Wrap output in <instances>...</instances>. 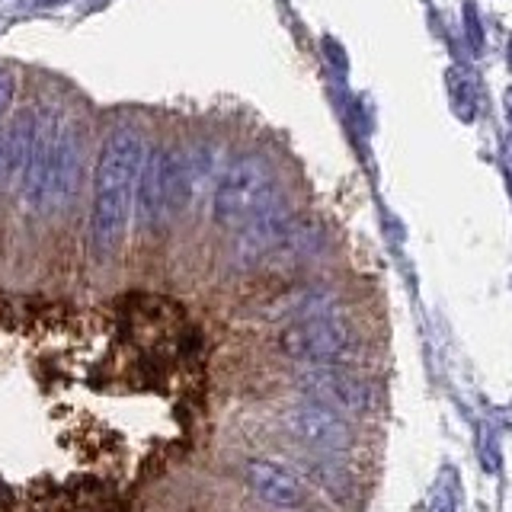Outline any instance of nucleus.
I'll return each mask as SVG.
<instances>
[{
    "label": "nucleus",
    "mask_w": 512,
    "mask_h": 512,
    "mask_svg": "<svg viewBox=\"0 0 512 512\" xmlns=\"http://www.w3.org/2000/svg\"><path fill=\"white\" fill-rule=\"evenodd\" d=\"M148 154V141L138 128L119 125L103 138L93 164V202H90V247L96 260L119 250L135 212V183Z\"/></svg>",
    "instance_id": "obj_1"
},
{
    "label": "nucleus",
    "mask_w": 512,
    "mask_h": 512,
    "mask_svg": "<svg viewBox=\"0 0 512 512\" xmlns=\"http://www.w3.org/2000/svg\"><path fill=\"white\" fill-rule=\"evenodd\" d=\"M282 205L276 170L260 154H240L221 173L212 196V218L218 228H247L256 218Z\"/></svg>",
    "instance_id": "obj_2"
},
{
    "label": "nucleus",
    "mask_w": 512,
    "mask_h": 512,
    "mask_svg": "<svg viewBox=\"0 0 512 512\" xmlns=\"http://www.w3.org/2000/svg\"><path fill=\"white\" fill-rule=\"evenodd\" d=\"M279 349L288 359L311 362V365L340 362L352 349V330L346 320H340L336 314L320 311V314L298 317L295 324H288L279 333Z\"/></svg>",
    "instance_id": "obj_3"
},
{
    "label": "nucleus",
    "mask_w": 512,
    "mask_h": 512,
    "mask_svg": "<svg viewBox=\"0 0 512 512\" xmlns=\"http://www.w3.org/2000/svg\"><path fill=\"white\" fill-rule=\"evenodd\" d=\"M84 144H87V125L77 116H64L52 154V173H48V189L42 205L45 215L64 212V208L74 205L80 180H84Z\"/></svg>",
    "instance_id": "obj_4"
},
{
    "label": "nucleus",
    "mask_w": 512,
    "mask_h": 512,
    "mask_svg": "<svg viewBox=\"0 0 512 512\" xmlns=\"http://www.w3.org/2000/svg\"><path fill=\"white\" fill-rule=\"evenodd\" d=\"M295 384L308 400H317V404L340 413H368V407H372V388L356 372L340 368L336 362L308 368V372L298 375Z\"/></svg>",
    "instance_id": "obj_5"
},
{
    "label": "nucleus",
    "mask_w": 512,
    "mask_h": 512,
    "mask_svg": "<svg viewBox=\"0 0 512 512\" xmlns=\"http://www.w3.org/2000/svg\"><path fill=\"white\" fill-rule=\"evenodd\" d=\"M285 429L298 442L317 448V452H346L352 445V429L346 423V416L308 397L285 410Z\"/></svg>",
    "instance_id": "obj_6"
},
{
    "label": "nucleus",
    "mask_w": 512,
    "mask_h": 512,
    "mask_svg": "<svg viewBox=\"0 0 512 512\" xmlns=\"http://www.w3.org/2000/svg\"><path fill=\"white\" fill-rule=\"evenodd\" d=\"M61 119L64 116L58 109H42V122H39L36 141H32L26 164H23L20 176H16L23 202L29 208H36V212H42V205H45V189H48V173H52V154H55Z\"/></svg>",
    "instance_id": "obj_7"
},
{
    "label": "nucleus",
    "mask_w": 512,
    "mask_h": 512,
    "mask_svg": "<svg viewBox=\"0 0 512 512\" xmlns=\"http://www.w3.org/2000/svg\"><path fill=\"white\" fill-rule=\"evenodd\" d=\"M244 480L263 503L276 509H298L304 503V487L298 474H292L269 458H250L244 464Z\"/></svg>",
    "instance_id": "obj_8"
},
{
    "label": "nucleus",
    "mask_w": 512,
    "mask_h": 512,
    "mask_svg": "<svg viewBox=\"0 0 512 512\" xmlns=\"http://www.w3.org/2000/svg\"><path fill=\"white\" fill-rule=\"evenodd\" d=\"M167 215V199H164V167H160V148H148L144 164L135 183V221L141 231L160 228V221Z\"/></svg>",
    "instance_id": "obj_9"
},
{
    "label": "nucleus",
    "mask_w": 512,
    "mask_h": 512,
    "mask_svg": "<svg viewBox=\"0 0 512 512\" xmlns=\"http://www.w3.org/2000/svg\"><path fill=\"white\" fill-rule=\"evenodd\" d=\"M39 122H42V109L29 106V109L16 112L13 122L7 125V183L20 176L26 157H29L32 141H36Z\"/></svg>",
    "instance_id": "obj_10"
},
{
    "label": "nucleus",
    "mask_w": 512,
    "mask_h": 512,
    "mask_svg": "<svg viewBox=\"0 0 512 512\" xmlns=\"http://www.w3.org/2000/svg\"><path fill=\"white\" fill-rule=\"evenodd\" d=\"M464 32H468V45L474 52H484V26H480V13L474 4H464Z\"/></svg>",
    "instance_id": "obj_11"
},
{
    "label": "nucleus",
    "mask_w": 512,
    "mask_h": 512,
    "mask_svg": "<svg viewBox=\"0 0 512 512\" xmlns=\"http://www.w3.org/2000/svg\"><path fill=\"white\" fill-rule=\"evenodd\" d=\"M13 100H16V74L7 64H0V119L13 109Z\"/></svg>",
    "instance_id": "obj_12"
},
{
    "label": "nucleus",
    "mask_w": 512,
    "mask_h": 512,
    "mask_svg": "<svg viewBox=\"0 0 512 512\" xmlns=\"http://www.w3.org/2000/svg\"><path fill=\"white\" fill-rule=\"evenodd\" d=\"M458 509V500H455V487L445 484V471L436 484V493H432V512H455Z\"/></svg>",
    "instance_id": "obj_13"
},
{
    "label": "nucleus",
    "mask_w": 512,
    "mask_h": 512,
    "mask_svg": "<svg viewBox=\"0 0 512 512\" xmlns=\"http://www.w3.org/2000/svg\"><path fill=\"white\" fill-rule=\"evenodd\" d=\"M7 180V125H0V183Z\"/></svg>",
    "instance_id": "obj_14"
},
{
    "label": "nucleus",
    "mask_w": 512,
    "mask_h": 512,
    "mask_svg": "<svg viewBox=\"0 0 512 512\" xmlns=\"http://www.w3.org/2000/svg\"><path fill=\"white\" fill-rule=\"evenodd\" d=\"M506 116H509V125H512V87L506 90Z\"/></svg>",
    "instance_id": "obj_15"
}]
</instances>
